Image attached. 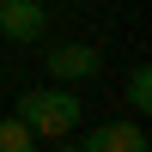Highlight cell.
Instances as JSON below:
<instances>
[{"mask_svg":"<svg viewBox=\"0 0 152 152\" xmlns=\"http://www.w3.org/2000/svg\"><path fill=\"white\" fill-rule=\"evenodd\" d=\"M12 116H18L37 140H67L73 122H85V110H79V97H73V85H31Z\"/></svg>","mask_w":152,"mask_h":152,"instance_id":"obj_1","label":"cell"},{"mask_svg":"<svg viewBox=\"0 0 152 152\" xmlns=\"http://www.w3.org/2000/svg\"><path fill=\"white\" fill-rule=\"evenodd\" d=\"M43 67L55 73V85H85V79L104 73V55H97L91 43H49Z\"/></svg>","mask_w":152,"mask_h":152,"instance_id":"obj_2","label":"cell"},{"mask_svg":"<svg viewBox=\"0 0 152 152\" xmlns=\"http://www.w3.org/2000/svg\"><path fill=\"white\" fill-rule=\"evenodd\" d=\"M0 37L6 43H43L49 37L43 0H0Z\"/></svg>","mask_w":152,"mask_h":152,"instance_id":"obj_3","label":"cell"},{"mask_svg":"<svg viewBox=\"0 0 152 152\" xmlns=\"http://www.w3.org/2000/svg\"><path fill=\"white\" fill-rule=\"evenodd\" d=\"M79 152H146V128L140 122H97V128H85Z\"/></svg>","mask_w":152,"mask_h":152,"instance_id":"obj_4","label":"cell"},{"mask_svg":"<svg viewBox=\"0 0 152 152\" xmlns=\"http://www.w3.org/2000/svg\"><path fill=\"white\" fill-rule=\"evenodd\" d=\"M128 110H134V116H152V67H146V61H140V67H134L128 73Z\"/></svg>","mask_w":152,"mask_h":152,"instance_id":"obj_5","label":"cell"},{"mask_svg":"<svg viewBox=\"0 0 152 152\" xmlns=\"http://www.w3.org/2000/svg\"><path fill=\"white\" fill-rule=\"evenodd\" d=\"M0 152H37V134L24 128L18 116H6V122H0Z\"/></svg>","mask_w":152,"mask_h":152,"instance_id":"obj_6","label":"cell"},{"mask_svg":"<svg viewBox=\"0 0 152 152\" xmlns=\"http://www.w3.org/2000/svg\"><path fill=\"white\" fill-rule=\"evenodd\" d=\"M55 152H79V140H61V146H55Z\"/></svg>","mask_w":152,"mask_h":152,"instance_id":"obj_7","label":"cell"}]
</instances>
